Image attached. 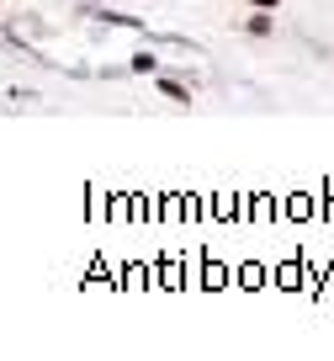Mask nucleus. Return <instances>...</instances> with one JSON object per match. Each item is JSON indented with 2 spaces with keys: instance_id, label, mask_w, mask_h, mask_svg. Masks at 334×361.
<instances>
[{
  "instance_id": "obj_1",
  "label": "nucleus",
  "mask_w": 334,
  "mask_h": 361,
  "mask_svg": "<svg viewBox=\"0 0 334 361\" xmlns=\"http://www.w3.org/2000/svg\"><path fill=\"white\" fill-rule=\"evenodd\" d=\"M255 6H276V0H255Z\"/></svg>"
}]
</instances>
